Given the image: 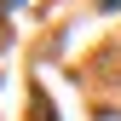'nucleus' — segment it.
Masks as SVG:
<instances>
[{"label": "nucleus", "mask_w": 121, "mask_h": 121, "mask_svg": "<svg viewBox=\"0 0 121 121\" xmlns=\"http://www.w3.org/2000/svg\"><path fill=\"white\" fill-rule=\"evenodd\" d=\"M104 6H115V0H104Z\"/></svg>", "instance_id": "nucleus-1"}]
</instances>
